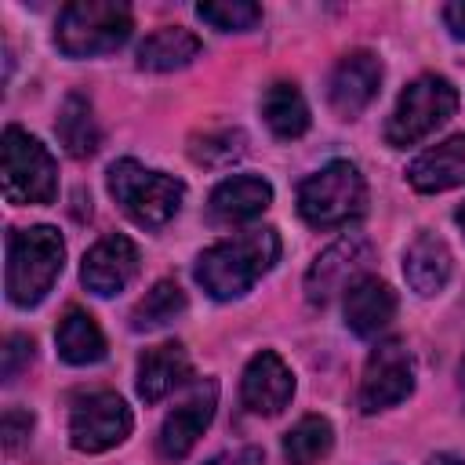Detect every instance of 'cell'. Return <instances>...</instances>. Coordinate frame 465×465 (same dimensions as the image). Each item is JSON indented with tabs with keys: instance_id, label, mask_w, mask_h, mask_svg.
Masks as SVG:
<instances>
[{
	"instance_id": "1",
	"label": "cell",
	"mask_w": 465,
	"mask_h": 465,
	"mask_svg": "<svg viewBox=\"0 0 465 465\" xmlns=\"http://www.w3.org/2000/svg\"><path fill=\"white\" fill-rule=\"evenodd\" d=\"M276 262H280L276 229H247L211 243L196 258V283L214 302H232L247 294Z\"/></svg>"
},
{
	"instance_id": "2",
	"label": "cell",
	"mask_w": 465,
	"mask_h": 465,
	"mask_svg": "<svg viewBox=\"0 0 465 465\" xmlns=\"http://www.w3.org/2000/svg\"><path fill=\"white\" fill-rule=\"evenodd\" d=\"M65 265V240L51 225H33V229H15L7 236V272L4 287L7 298L18 309L40 305L54 280L62 276Z\"/></svg>"
},
{
	"instance_id": "3",
	"label": "cell",
	"mask_w": 465,
	"mask_h": 465,
	"mask_svg": "<svg viewBox=\"0 0 465 465\" xmlns=\"http://www.w3.org/2000/svg\"><path fill=\"white\" fill-rule=\"evenodd\" d=\"M134 29V15L120 0H73L58 15L54 44L69 58L109 54L127 44Z\"/></svg>"
},
{
	"instance_id": "4",
	"label": "cell",
	"mask_w": 465,
	"mask_h": 465,
	"mask_svg": "<svg viewBox=\"0 0 465 465\" xmlns=\"http://www.w3.org/2000/svg\"><path fill=\"white\" fill-rule=\"evenodd\" d=\"M109 193L124 207V214L145 229L167 225L185 200V185L174 174L149 171L131 156H124L109 167Z\"/></svg>"
},
{
	"instance_id": "5",
	"label": "cell",
	"mask_w": 465,
	"mask_h": 465,
	"mask_svg": "<svg viewBox=\"0 0 465 465\" xmlns=\"http://www.w3.org/2000/svg\"><path fill=\"white\" fill-rule=\"evenodd\" d=\"M363 203H367V185L356 163L349 160H331L298 185V214L312 229L349 225L363 211Z\"/></svg>"
},
{
	"instance_id": "6",
	"label": "cell",
	"mask_w": 465,
	"mask_h": 465,
	"mask_svg": "<svg viewBox=\"0 0 465 465\" xmlns=\"http://www.w3.org/2000/svg\"><path fill=\"white\" fill-rule=\"evenodd\" d=\"M458 113V87L447 76L425 73L411 80L385 124V142L396 149H407L421 138H429L436 127H443Z\"/></svg>"
},
{
	"instance_id": "7",
	"label": "cell",
	"mask_w": 465,
	"mask_h": 465,
	"mask_svg": "<svg viewBox=\"0 0 465 465\" xmlns=\"http://www.w3.org/2000/svg\"><path fill=\"white\" fill-rule=\"evenodd\" d=\"M4 196L11 203H51L58 196V167L47 145L22 127H4Z\"/></svg>"
},
{
	"instance_id": "8",
	"label": "cell",
	"mask_w": 465,
	"mask_h": 465,
	"mask_svg": "<svg viewBox=\"0 0 465 465\" xmlns=\"http://www.w3.org/2000/svg\"><path fill=\"white\" fill-rule=\"evenodd\" d=\"M131 436V407L109 392H87L69 411V443L84 454H102Z\"/></svg>"
},
{
	"instance_id": "9",
	"label": "cell",
	"mask_w": 465,
	"mask_h": 465,
	"mask_svg": "<svg viewBox=\"0 0 465 465\" xmlns=\"http://www.w3.org/2000/svg\"><path fill=\"white\" fill-rule=\"evenodd\" d=\"M414 389V360L403 349V341L385 338L371 349L363 378H360V392L356 403L363 414H378L385 407H396L400 400H407Z\"/></svg>"
},
{
	"instance_id": "10",
	"label": "cell",
	"mask_w": 465,
	"mask_h": 465,
	"mask_svg": "<svg viewBox=\"0 0 465 465\" xmlns=\"http://www.w3.org/2000/svg\"><path fill=\"white\" fill-rule=\"evenodd\" d=\"M367 265H371V240L367 236L349 232V236L334 240L309 265V272H305V298L312 305H327L334 294H341L356 280H363L367 276Z\"/></svg>"
},
{
	"instance_id": "11",
	"label": "cell",
	"mask_w": 465,
	"mask_h": 465,
	"mask_svg": "<svg viewBox=\"0 0 465 465\" xmlns=\"http://www.w3.org/2000/svg\"><path fill=\"white\" fill-rule=\"evenodd\" d=\"M214 407H218V381H214V378L196 381V385H193V392H189V396H185V400H182V403L163 418L160 436H156L160 454H163V458H171V461L185 458V454L196 447V440L203 436V429L211 425Z\"/></svg>"
},
{
	"instance_id": "12",
	"label": "cell",
	"mask_w": 465,
	"mask_h": 465,
	"mask_svg": "<svg viewBox=\"0 0 465 465\" xmlns=\"http://www.w3.org/2000/svg\"><path fill=\"white\" fill-rule=\"evenodd\" d=\"M294 396V374L291 367L272 352V349H262L247 360L243 367V378H240V400L251 414H280Z\"/></svg>"
},
{
	"instance_id": "13",
	"label": "cell",
	"mask_w": 465,
	"mask_h": 465,
	"mask_svg": "<svg viewBox=\"0 0 465 465\" xmlns=\"http://www.w3.org/2000/svg\"><path fill=\"white\" fill-rule=\"evenodd\" d=\"M138 272V247L134 240L120 236V232H109L102 236L87 254H84V265H80V280L91 294L98 298H109V294H120Z\"/></svg>"
},
{
	"instance_id": "14",
	"label": "cell",
	"mask_w": 465,
	"mask_h": 465,
	"mask_svg": "<svg viewBox=\"0 0 465 465\" xmlns=\"http://www.w3.org/2000/svg\"><path fill=\"white\" fill-rule=\"evenodd\" d=\"M378 87H381V62H378V54H371V51H349L334 65V73H331L327 98H331V109L338 116L352 120V116H360L374 102Z\"/></svg>"
},
{
	"instance_id": "15",
	"label": "cell",
	"mask_w": 465,
	"mask_h": 465,
	"mask_svg": "<svg viewBox=\"0 0 465 465\" xmlns=\"http://www.w3.org/2000/svg\"><path fill=\"white\" fill-rule=\"evenodd\" d=\"M272 203V185L258 174H232L214 185L207 200V214L218 225H243L254 222Z\"/></svg>"
},
{
	"instance_id": "16",
	"label": "cell",
	"mask_w": 465,
	"mask_h": 465,
	"mask_svg": "<svg viewBox=\"0 0 465 465\" xmlns=\"http://www.w3.org/2000/svg\"><path fill=\"white\" fill-rule=\"evenodd\" d=\"M396 316V291L378 280V276H363L345 291V327L356 338H374L381 334Z\"/></svg>"
},
{
	"instance_id": "17",
	"label": "cell",
	"mask_w": 465,
	"mask_h": 465,
	"mask_svg": "<svg viewBox=\"0 0 465 465\" xmlns=\"http://www.w3.org/2000/svg\"><path fill=\"white\" fill-rule=\"evenodd\" d=\"M193 378V363L189 352L178 341H163L153 345L138 356V396L145 403H160L167 392H174L178 385H185Z\"/></svg>"
},
{
	"instance_id": "18",
	"label": "cell",
	"mask_w": 465,
	"mask_h": 465,
	"mask_svg": "<svg viewBox=\"0 0 465 465\" xmlns=\"http://www.w3.org/2000/svg\"><path fill=\"white\" fill-rule=\"evenodd\" d=\"M407 182L418 193H443L465 185V134H454L411 160Z\"/></svg>"
},
{
	"instance_id": "19",
	"label": "cell",
	"mask_w": 465,
	"mask_h": 465,
	"mask_svg": "<svg viewBox=\"0 0 465 465\" xmlns=\"http://www.w3.org/2000/svg\"><path fill=\"white\" fill-rule=\"evenodd\" d=\"M450 269H454L450 247L436 232H418L411 240V247L403 251V276H407L411 291H418L421 298L440 294L450 280Z\"/></svg>"
},
{
	"instance_id": "20",
	"label": "cell",
	"mask_w": 465,
	"mask_h": 465,
	"mask_svg": "<svg viewBox=\"0 0 465 465\" xmlns=\"http://www.w3.org/2000/svg\"><path fill=\"white\" fill-rule=\"evenodd\" d=\"M200 54V36L189 33L185 25H163L156 33H149L138 44V69L149 73H174L182 65H189Z\"/></svg>"
},
{
	"instance_id": "21",
	"label": "cell",
	"mask_w": 465,
	"mask_h": 465,
	"mask_svg": "<svg viewBox=\"0 0 465 465\" xmlns=\"http://www.w3.org/2000/svg\"><path fill=\"white\" fill-rule=\"evenodd\" d=\"M54 345H58V356L73 367H87V363H98L105 360V334L102 327L94 323L91 312L84 309H65L58 331H54Z\"/></svg>"
},
{
	"instance_id": "22",
	"label": "cell",
	"mask_w": 465,
	"mask_h": 465,
	"mask_svg": "<svg viewBox=\"0 0 465 465\" xmlns=\"http://www.w3.org/2000/svg\"><path fill=\"white\" fill-rule=\"evenodd\" d=\"M262 116H265V124H269V131L276 134V138H302L305 131H309V105H305V94L294 87V84H287V80H276V84H269L265 87V94H262Z\"/></svg>"
},
{
	"instance_id": "23",
	"label": "cell",
	"mask_w": 465,
	"mask_h": 465,
	"mask_svg": "<svg viewBox=\"0 0 465 465\" xmlns=\"http://www.w3.org/2000/svg\"><path fill=\"white\" fill-rule=\"evenodd\" d=\"M54 131H58V142L65 145L69 156L76 160H87L98 153V142H102V131L94 124V113L87 105V98L80 94H69L58 109V120H54Z\"/></svg>"
},
{
	"instance_id": "24",
	"label": "cell",
	"mask_w": 465,
	"mask_h": 465,
	"mask_svg": "<svg viewBox=\"0 0 465 465\" xmlns=\"http://www.w3.org/2000/svg\"><path fill=\"white\" fill-rule=\"evenodd\" d=\"M334 447V429L320 414H305L287 436H283V458L287 465H316Z\"/></svg>"
},
{
	"instance_id": "25",
	"label": "cell",
	"mask_w": 465,
	"mask_h": 465,
	"mask_svg": "<svg viewBox=\"0 0 465 465\" xmlns=\"http://www.w3.org/2000/svg\"><path fill=\"white\" fill-rule=\"evenodd\" d=\"M185 312V291L174 283V280H156L145 298L134 305L131 312V327L134 331H160L167 327L171 320H178Z\"/></svg>"
},
{
	"instance_id": "26",
	"label": "cell",
	"mask_w": 465,
	"mask_h": 465,
	"mask_svg": "<svg viewBox=\"0 0 465 465\" xmlns=\"http://www.w3.org/2000/svg\"><path fill=\"white\" fill-rule=\"evenodd\" d=\"M243 149H247V134L236 131V127L203 131V134H196L193 145H189L193 160L203 163V167H225V163H232V160H240Z\"/></svg>"
},
{
	"instance_id": "27",
	"label": "cell",
	"mask_w": 465,
	"mask_h": 465,
	"mask_svg": "<svg viewBox=\"0 0 465 465\" xmlns=\"http://www.w3.org/2000/svg\"><path fill=\"white\" fill-rule=\"evenodd\" d=\"M196 15L222 29V33H247L262 22V7L251 0H211V4H196Z\"/></svg>"
},
{
	"instance_id": "28",
	"label": "cell",
	"mask_w": 465,
	"mask_h": 465,
	"mask_svg": "<svg viewBox=\"0 0 465 465\" xmlns=\"http://www.w3.org/2000/svg\"><path fill=\"white\" fill-rule=\"evenodd\" d=\"M33 360V338L29 334H7L4 341V381H11L22 367H29Z\"/></svg>"
},
{
	"instance_id": "29",
	"label": "cell",
	"mask_w": 465,
	"mask_h": 465,
	"mask_svg": "<svg viewBox=\"0 0 465 465\" xmlns=\"http://www.w3.org/2000/svg\"><path fill=\"white\" fill-rule=\"evenodd\" d=\"M29 432H33V414L22 407H7L4 411V450H15Z\"/></svg>"
},
{
	"instance_id": "30",
	"label": "cell",
	"mask_w": 465,
	"mask_h": 465,
	"mask_svg": "<svg viewBox=\"0 0 465 465\" xmlns=\"http://www.w3.org/2000/svg\"><path fill=\"white\" fill-rule=\"evenodd\" d=\"M262 461H265L262 447H236V450H222V454H214V458L203 461V465H262Z\"/></svg>"
},
{
	"instance_id": "31",
	"label": "cell",
	"mask_w": 465,
	"mask_h": 465,
	"mask_svg": "<svg viewBox=\"0 0 465 465\" xmlns=\"http://www.w3.org/2000/svg\"><path fill=\"white\" fill-rule=\"evenodd\" d=\"M443 22H447L454 40H465V0H450L443 7Z\"/></svg>"
},
{
	"instance_id": "32",
	"label": "cell",
	"mask_w": 465,
	"mask_h": 465,
	"mask_svg": "<svg viewBox=\"0 0 465 465\" xmlns=\"http://www.w3.org/2000/svg\"><path fill=\"white\" fill-rule=\"evenodd\" d=\"M429 465H465V458H458V454H436V458H429Z\"/></svg>"
},
{
	"instance_id": "33",
	"label": "cell",
	"mask_w": 465,
	"mask_h": 465,
	"mask_svg": "<svg viewBox=\"0 0 465 465\" xmlns=\"http://www.w3.org/2000/svg\"><path fill=\"white\" fill-rule=\"evenodd\" d=\"M458 389H461V396H465V356H461V363H458Z\"/></svg>"
},
{
	"instance_id": "34",
	"label": "cell",
	"mask_w": 465,
	"mask_h": 465,
	"mask_svg": "<svg viewBox=\"0 0 465 465\" xmlns=\"http://www.w3.org/2000/svg\"><path fill=\"white\" fill-rule=\"evenodd\" d=\"M454 222H458V225H461V229H465V203H461V207H458V214H454Z\"/></svg>"
}]
</instances>
